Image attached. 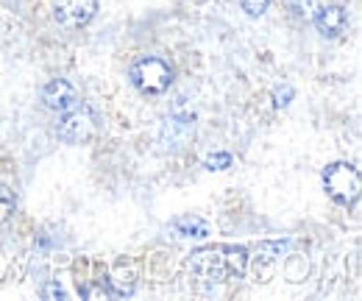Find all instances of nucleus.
I'll list each match as a JSON object with an SVG mask.
<instances>
[{
  "instance_id": "nucleus-1",
  "label": "nucleus",
  "mask_w": 362,
  "mask_h": 301,
  "mask_svg": "<svg viewBox=\"0 0 362 301\" xmlns=\"http://www.w3.org/2000/svg\"><path fill=\"white\" fill-rule=\"evenodd\" d=\"M248 249L243 246H218V249H198L189 257V271L206 285H221V282H234L243 279L248 271Z\"/></svg>"
},
{
  "instance_id": "nucleus-2",
  "label": "nucleus",
  "mask_w": 362,
  "mask_h": 301,
  "mask_svg": "<svg viewBox=\"0 0 362 301\" xmlns=\"http://www.w3.org/2000/svg\"><path fill=\"white\" fill-rule=\"evenodd\" d=\"M129 79L142 95H162L173 84V67L162 56H142L132 64Z\"/></svg>"
},
{
  "instance_id": "nucleus-3",
  "label": "nucleus",
  "mask_w": 362,
  "mask_h": 301,
  "mask_svg": "<svg viewBox=\"0 0 362 301\" xmlns=\"http://www.w3.org/2000/svg\"><path fill=\"white\" fill-rule=\"evenodd\" d=\"M323 187L340 207H351L360 198V171L349 162H334L323 171Z\"/></svg>"
},
{
  "instance_id": "nucleus-4",
  "label": "nucleus",
  "mask_w": 362,
  "mask_h": 301,
  "mask_svg": "<svg viewBox=\"0 0 362 301\" xmlns=\"http://www.w3.org/2000/svg\"><path fill=\"white\" fill-rule=\"evenodd\" d=\"M95 131H98V118H95V112H92L90 106H84L81 101H78L73 109L62 112L59 137H62L64 142H70V145L87 142V140L95 137Z\"/></svg>"
},
{
  "instance_id": "nucleus-5",
  "label": "nucleus",
  "mask_w": 362,
  "mask_h": 301,
  "mask_svg": "<svg viewBox=\"0 0 362 301\" xmlns=\"http://www.w3.org/2000/svg\"><path fill=\"white\" fill-rule=\"evenodd\" d=\"M95 14H98V0H59L56 11H53L56 23L70 31L90 25Z\"/></svg>"
},
{
  "instance_id": "nucleus-6",
  "label": "nucleus",
  "mask_w": 362,
  "mask_h": 301,
  "mask_svg": "<svg viewBox=\"0 0 362 301\" xmlns=\"http://www.w3.org/2000/svg\"><path fill=\"white\" fill-rule=\"evenodd\" d=\"M195 137V115L192 112H181V106H176V112L165 120V131H162V145L170 151H181L189 145V140Z\"/></svg>"
},
{
  "instance_id": "nucleus-7",
  "label": "nucleus",
  "mask_w": 362,
  "mask_h": 301,
  "mask_svg": "<svg viewBox=\"0 0 362 301\" xmlns=\"http://www.w3.org/2000/svg\"><path fill=\"white\" fill-rule=\"evenodd\" d=\"M313 23L323 37L337 40L349 25V14H346L343 6H317L315 14H313Z\"/></svg>"
},
{
  "instance_id": "nucleus-8",
  "label": "nucleus",
  "mask_w": 362,
  "mask_h": 301,
  "mask_svg": "<svg viewBox=\"0 0 362 301\" xmlns=\"http://www.w3.org/2000/svg\"><path fill=\"white\" fill-rule=\"evenodd\" d=\"M42 101H45V106L50 112L62 115V112H67V109H73L78 103V92H76V86L70 84V81L56 79V81H50L42 89Z\"/></svg>"
},
{
  "instance_id": "nucleus-9",
  "label": "nucleus",
  "mask_w": 362,
  "mask_h": 301,
  "mask_svg": "<svg viewBox=\"0 0 362 301\" xmlns=\"http://www.w3.org/2000/svg\"><path fill=\"white\" fill-rule=\"evenodd\" d=\"M109 285V293L112 296H117V299H126V296H132L136 290V273L132 265H117L115 271H112V279L106 282Z\"/></svg>"
},
{
  "instance_id": "nucleus-10",
  "label": "nucleus",
  "mask_w": 362,
  "mask_h": 301,
  "mask_svg": "<svg viewBox=\"0 0 362 301\" xmlns=\"http://www.w3.org/2000/svg\"><path fill=\"white\" fill-rule=\"evenodd\" d=\"M287 249H290L287 240H281V243H262L259 251H257V276H265L273 265L281 259V254H284Z\"/></svg>"
},
{
  "instance_id": "nucleus-11",
  "label": "nucleus",
  "mask_w": 362,
  "mask_h": 301,
  "mask_svg": "<svg viewBox=\"0 0 362 301\" xmlns=\"http://www.w3.org/2000/svg\"><path fill=\"white\" fill-rule=\"evenodd\" d=\"M173 232L179 234V237H195V240H201V237H206L209 234V223L206 220H201V217H179L176 223H173Z\"/></svg>"
},
{
  "instance_id": "nucleus-12",
  "label": "nucleus",
  "mask_w": 362,
  "mask_h": 301,
  "mask_svg": "<svg viewBox=\"0 0 362 301\" xmlns=\"http://www.w3.org/2000/svg\"><path fill=\"white\" fill-rule=\"evenodd\" d=\"M14 207H17L14 193H11L6 184H0V223H6L8 217L14 215Z\"/></svg>"
},
{
  "instance_id": "nucleus-13",
  "label": "nucleus",
  "mask_w": 362,
  "mask_h": 301,
  "mask_svg": "<svg viewBox=\"0 0 362 301\" xmlns=\"http://www.w3.org/2000/svg\"><path fill=\"white\" fill-rule=\"evenodd\" d=\"M204 168H206V171H226V168H231V154H226V151L209 154V157L204 159Z\"/></svg>"
},
{
  "instance_id": "nucleus-14",
  "label": "nucleus",
  "mask_w": 362,
  "mask_h": 301,
  "mask_svg": "<svg viewBox=\"0 0 362 301\" xmlns=\"http://www.w3.org/2000/svg\"><path fill=\"white\" fill-rule=\"evenodd\" d=\"M81 296L84 299H106L109 296V288L103 282H92V285H84L81 288Z\"/></svg>"
},
{
  "instance_id": "nucleus-15",
  "label": "nucleus",
  "mask_w": 362,
  "mask_h": 301,
  "mask_svg": "<svg viewBox=\"0 0 362 301\" xmlns=\"http://www.w3.org/2000/svg\"><path fill=\"white\" fill-rule=\"evenodd\" d=\"M315 8H317V0H296V6H293L296 17H304V20H313Z\"/></svg>"
},
{
  "instance_id": "nucleus-16",
  "label": "nucleus",
  "mask_w": 362,
  "mask_h": 301,
  "mask_svg": "<svg viewBox=\"0 0 362 301\" xmlns=\"http://www.w3.org/2000/svg\"><path fill=\"white\" fill-rule=\"evenodd\" d=\"M240 3H243V8H245L251 17L265 14V11H268V6H271V0H240Z\"/></svg>"
},
{
  "instance_id": "nucleus-17",
  "label": "nucleus",
  "mask_w": 362,
  "mask_h": 301,
  "mask_svg": "<svg viewBox=\"0 0 362 301\" xmlns=\"http://www.w3.org/2000/svg\"><path fill=\"white\" fill-rule=\"evenodd\" d=\"M42 296L45 299H59V301H64L67 299V290L59 285V282H47L45 288H42Z\"/></svg>"
},
{
  "instance_id": "nucleus-18",
  "label": "nucleus",
  "mask_w": 362,
  "mask_h": 301,
  "mask_svg": "<svg viewBox=\"0 0 362 301\" xmlns=\"http://www.w3.org/2000/svg\"><path fill=\"white\" fill-rule=\"evenodd\" d=\"M290 98H293V86H281V89H276V92H273V103H276V109H284V106L290 103Z\"/></svg>"
}]
</instances>
